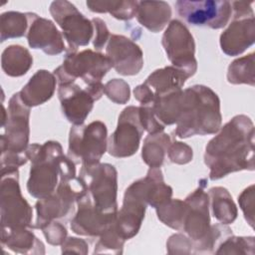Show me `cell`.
Here are the masks:
<instances>
[{"label": "cell", "instance_id": "1f68e13d", "mask_svg": "<svg viewBox=\"0 0 255 255\" xmlns=\"http://www.w3.org/2000/svg\"><path fill=\"white\" fill-rule=\"evenodd\" d=\"M254 185L247 187L238 197L240 207L248 223L253 227V210H254Z\"/></svg>", "mask_w": 255, "mask_h": 255}, {"label": "cell", "instance_id": "9a60e30c", "mask_svg": "<svg viewBox=\"0 0 255 255\" xmlns=\"http://www.w3.org/2000/svg\"><path fill=\"white\" fill-rule=\"evenodd\" d=\"M6 114L2 120L5 133L1 135V151L25 152L29 141L30 108L21 101L19 93L10 99Z\"/></svg>", "mask_w": 255, "mask_h": 255}, {"label": "cell", "instance_id": "5b68a950", "mask_svg": "<svg viewBox=\"0 0 255 255\" xmlns=\"http://www.w3.org/2000/svg\"><path fill=\"white\" fill-rule=\"evenodd\" d=\"M112 68L110 59L92 50L82 52H70L63 64L54 71V75L60 84L74 83L78 78L86 85L102 83V79Z\"/></svg>", "mask_w": 255, "mask_h": 255}, {"label": "cell", "instance_id": "4dcf8cb0", "mask_svg": "<svg viewBox=\"0 0 255 255\" xmlns=\"http://www.w3.org/2000/svg\"><path fill=\"white\" fill-rule=\"evenodd\" d=\"M167 154L172 162L178 164H184L192 159V149L185 143L174 141L169 144Z\"/></svg>", "mask_w": 255, "mask_h": 255}, {"label": "cell", "instance_id": "7a4b0ae2", "mask_svg": "<svg viewBox=\"0 0 255 255\" xmlns=\"http://www.w3.org/2000/svg\"><path fill=\"white\" fill-rule=\"evenodd\" d=\"M25 154L31 160L27 189L33 197L46 198L56 191L62 181L76 178L74 161L63 153L57 141H46L42 145L31 144Z\"/></svg>", "mask_w": 255, "mask_h": 255}, {"label": "cell", "instance_id": "8fae6325", "mask_svg": "<svg viewBox=\"0 0 255 255\" xmlns=\"http://www.w3.org/2000/svg\"><path fill=\"white\" fill-rule=\"evenodd\" d=\"M50 13L61 27L70 52H76L79 46H86L94 35V25L69 1H54Z\"/></svg>", "mask_w": 255, "mask_h": 255}, {"label": "cell", "instance_id": "7402d4cb", "mask_svg": "<svg viewBox=\"0 0 255 255\" xmlns=\"http://www.w3.org/2000/svg\"><path fill=\"white\" fill-rule=\"evenodd\" d=\"M137 21L149 31H161L171 17V8L164 1H138Z\"/></svg>", "mask_w": 255, "mask_h": 255}, {"label": "cell", "instance_id": "603a6c76", "mask_svg": "<svg viewBox=\"0 0 255 255\" xmlns=\"http://www.w3.org/2000/svg\"><path fill=\"white\" fill-rule=\"evenodd\" d=\"M32 64L33 58L29 51L19 45L7 47L1 56L2 70L10 77H20L25 75Z\"/></svg>", "mask_w": 255, "mask_h": 255}, {"label": "cell", "instance_id": "8992f818", "mask_svg": "<svg viewBox=\"0 0 255 255\" xmlns=\"http://www.w3.org/2000/svg\"><path fill=\"white\" fill-rule=\"evenodd\" d=\"M2 232L31 226L32 208L21 195L18 169L1 170Z\"/></svg>", "mask_w": 255, "mask_h": 255}, {"label": "cell", "instance_id": "d4e9b609", "mask_svg": "<svg viewBox=\"0 0 255 255\" xmlns=\"http://www.w3.org/2000/svg\"><path fill=\"white\" fill-rule=\"evenodd\" d=\"M209 196L214 217L222 224L232 223L237 217V208L228 190L223 187H213L209 190Z\"/></svg>", "mask_w": 255, "mask_h": 255}, {"label": "cell", "instance_id": "5bb4252c", "mask_svg": "<svg viewBox=\"0 0 255 255\" xmlns=\"http://www.w3.org/2000/svg\"><path fill=\"white\" fill-rule=\"evenodd\" d=\"M177 14L188 24L211 29L223 28L231 17L232 8L229 1H187L175 2Z\"/></svg>", "mask_w": 255, "mask_h": 255}, {"label": "cell", "instance_id": "4fadbf2b", "mask_svg": "<svg viewBox=\"0 0 255 255\" xmlns=\"http://www.w3.org/2000/svg\"><path fill=\"white\" fill-rule=\"evenodd\" d=\"M83 188L84 184L78 177L70 181H62L53 194L39 199L36 203L37 220L34 227L42 229L54 219L62 218L73 212L74 204Z\"/></svg>", "mask_w": 255, "mask_h": 255}, {"label": "cell", "instance_id": "cb8c5ba5", "mask_svg": "<svg viewBox=\"0 0 255 255\" xmlns=\"http://www.w3.org/2000/svg\"><path fill=\"white\" fill-rule=\"evenodd\" d=\"M170 144L169 136L166 133L158 132L145 137L141 156L149 167H160Z\"/></svg>", "mask_w": 255, "mask_h": 255}, {"label": "cell", "instance_id": "f546056e", "mask_svg": "<svg viewBox=\"0 0 255 255\" xmlns=\"http://www.w3.org/2000/svg\"><path fill=\"white\" fill-rule=\"evenodd\" d=\"M105 94L117 104H126L129 100V87L125 81L114 79L105 85Z\"/></svg>", "mask_w": 255, "mask_h": 255}, {"label": "cell", "instance_id": "9c48e42d", "mask_svg": "<svg viewBox=\"0 0 255 255\" xmlns=\"http://www.w3.org/2000/svg\"><path fill=\"white\" fill-rule=\"evenodd\" d=\"M147 187L148 178L145 176L131 183L126 190L123 206L114 223L124 240L133 237L140 228L147 205Z\"/></svg>", "mask_w": 255, "mask_h": 255}, {"label": "cell", "instance_id": "836d02e7", "mask_svg": "<svg viewBox=\"0 0 255 255\" xmlns=\"http://www.w3.org/2000/svg\"><path fill=\"white\" fill-rule=\"evenodd\" d=\"M92 23L94 25V32H95V36H94V47L96 49H103V47L105 46V44L107 43V41L110 38V33L109 30L106 26V23L99 19V18H94L92 20Z\"/></svg>", "mask_w": 255, "mask_h": 255}, {"label": "cell", "instance_id": "ba28073f", "mask_svg": "<svg viewBox=\"0 0 255 255\" xmlns=\"http://www.w3.org/2000/svg\"><path fill=\"white\" fill-rule=\"evenodd\" d=\"M233 20L220 36L222 51L228 56L242 54L255 41V22L252 3L233 1Z\"/></svg>", "mask_w": 255, "mask_h": 255}, {"label": "cell", "instance_id": "2e32d148", "mask_svg": "<svg viewBox=\"0 0 255 255\" xmlns=\"http://www.w3.org/2000/svg\"><path fill=\"white\" fill-rule=\"evenodd\" d=\"M208 201V195L200 187L183 201L180 230L197 243L196 247H207L208 245L211 232Z\"/></svg>", "mask_w": 255, "mask_h": 255}, {"label": "cell", "instance_id": "83f0119b", "mask_svg": "<svg viewBox=\"0 0 255 255\" xmlns=\"http://www.w3.org/2000/svg\"><path fill=\"white\" fill-rule=\"evenodd\" d=\"M0 26L2 42H4L6 39L22 37L29 27V19L27 13H20L15 11L5 12L1 15Z\"/></svg>", "mask_w": 255, "mask_h": 255}, {"label": "cell", "instance_id": "3957f363", "mask_svg": "<svg viewBox=\"0 0 255 255\" xmlns=\"http://www.w3.org/2000/svg\"><path fill=\"white\" fill-rule=\"evenodd\" d=\"M176 124L174 132L181 138L215 133L221 125L219 98L210 88L202 85L185 89Z\"/></svg>", "mask_w": 255, "mask_h": 255}, {"label": "cell", "instance_id": "7c38bea8", "mask_svg": "<svg viewBox=\"0 0 255 255\" xmlns=\"http://www.w3.org/2000/svg\"><path fill=\"white\" fill-rule=\"evenodd\" d=\"M162 46L172 66L188 77L195 74L197 62L194 58L195 45L189 30L178 20H172L162 36Z\"/></svg>", "mask_w": 255, "mask_h": 255}, {"label": "cell", "instance_id": "d6986e66", "mask_svg": "<svg viewBox=\"0 0 255 255\" xmlns=\"http://www.w3.org/2000/svg\"><path fill=\"white\" fill-rule=\"evenodd\" d=\"M106 51L112 67L121 75H136L143 66L140 48L123 35H111Z\"/></svg>", "mask_w": 255, "mask_h": 255}, {"label": "cell", "instance_id": "ac0fdd59", "mask_svg": "<svg viewBox=\"0 0 255 255\" xmlns=\"http://www.w3.org/2000/svg\"><path fill=\"white\" fill-rule=\"evenodd\" d=\"M188 78L183 71L173 66L156 70L148 76L143 84L134 89V98L140 105H146L156 97L181 90Z\"/></svg>", "mask_w": 255, "mask_h": 255}, {"label": "cell", "instance_id": "f1b7e54d", "mask_svg": "<svg viewBox=\"0 0 255 255\" xmlns=\"http://www.w3.org/2000/svg\"><path fill=\"white\" fill-rule=\"evenodd\" d=\"M254 53L233 61L227 72L231 84H248L254 86Z\"/></svg>", "mask_w": 255, "mask_h": 255}, {"label": "cell", "instance_id": "277c9868", "mask_svg": "<svg viewBox=\"0 0 255 255\" xmlns=\"http://www.w3.org/2000/svg\"><path fill=\"white\" fill-rule=\"evenodd\" d=\"M117 174L109 163L82 165L80 179L84 188L77 200L86 201L102 213L117 215Z\"/></svg>", "mask_w": 255, "mask_h": 255}, {"label": "cell", "instance_id": "6da1fadb", "mask_svg": "<svg viewBox=\"0 0 255 255\" xmlns=\"http://www.w3.org/2000/svg\"><path fill=\"white\" fill-rule=\"evenodd\" d=\"M254 125L240 115L229 121L206 145L204 162L209 178L219 179L243 169H254Z\"/></svg>", "mask_w": 255, "mask_h": 255}, {"label": "cell", "instance_id": "484cf974", "mask_svg": "<svg viewBox=\"0 0 255 255\" xmlns=\"http://www.w3.org/2000/svg\"><path fill=\"white\" fill-rule=\"evenodd\" d=\"M138 1H87L88 8L97 13H110L119 20H130L136 15Z\"/></svg>", "mask_w": 255, "mask_h": 255}, {"label": "cell", "instance_id": "ffe728a7", "mask_svg": "<svg viewBox=\"0 0 255 255\" xmlns=\"http://www.w3.org/2000/svg\"><path fill=\"white\" fill-rule=\"evenodd\" d=\"M27 16V40L31 48L40 49L48 55H58L66 49L63 37L52 21L31 12Z\"/></svg>", "mask_w": 255, "mask_h": 255}, {"label": "cell", "instance_id": "4316f807", "mask_svg": "<svg viewBox=\"0 0 255 255\" xmlns=\"http://www.w3.org/2000/svg\"><path fill=\"white\" fill-rule=\"evenodd\" d=\"M2 244L7 245L15 252L27 253L31 247H44L32 231L27 228H18L2 232Z\"/></svg>", "mask_w": 255, "mask_h": 255}, {"label": "cell", "instance_id": "44dd1931", "mask_svg": "<svg viewBox=\"0 0 255 255\" xmlns=\"http://www.w3.org/2000/svg\"><path fill=\"white\" fill-rule=\"evenodd\" d=\"M56 77L46 71H37L19 92L21 101L29 108L44 104L52 98L56 88Z\"/></svg>", "mask_w": 255, "mask_h": 255}, {"label": "cell", "instance_id": "52a82bcc", "mask_svg": "<svg viewBox=\"0 0 255 255\" xmlns=\"http://www.w3.org/2000/svg\"><path fill=\"white\" fill-rule=\"evenodd\" d=\"M107 127L101 121L74 126L70 130L68 156L82 165L99 163L107 149Z\"/></svg>", "mask_w": 255, "mask_h": 255}, {"label": "cell", "instance_id": "e0dca14e", "mask_svg": "<svg viewBox=\"0 0 255 255\" xmlns=\"http://www.w3.org/2000/svg\"><path fill=\"white\" fill-rule=\"evenodd\" d=\"M138 107L126 108L119 117L118 127L109 139V153L115 157L132 155L139 146L143 133Z\"/></svg>", "mask_w": 255, "mask_h": 255}, {"label": "cell", "instance_id": "d6a6232c", "mask_svg": "<svg viewBox=\"0 0 255 255\" xmlns=\"http://www.w3.org/2000/svg\"><path fill=\"white\" fill-rule=\"evenodd\" d=\"M42 230L44 231L47 241L53 245H58L65 241L67 230L59 222L52 221L46 224L44 227H42Z\"/></svg>", "mask_w": 255, "mask_h": 255}, {"label": "cell", "instance_id": "30bf717a", "mask_svg": "<svg viewBox=\"0 0 255 255\" xmlns=\"http://www.w3.org/2000/svg\"><path fill=\"white\" fill-rule=\"evenodd\" d=\"M105 93V86L100 83L85 88L74 83L60 84L58 89L61 108L66 119L74 126H81L93 109L94 103Z\"/></svg>", "mask_w": 255, "mask_h": 255}]
</instances>
